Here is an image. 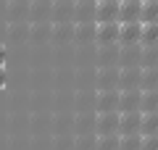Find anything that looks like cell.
<instances>
[{
  "instance_id": "cell-1",
  "label": "cell",
  "mask_w": 158,
  "mask_h": 150,
  "mask_svg": "<svg viewBox=\"0 0 158 150\" xmlns=\"http://www.w3.org/2000/svg\"><path fill=\"white\" fill-rule=\"evenodd\" d=\"M140 3H142V0H118L116 21L118 24H124V21H140Z\"/></svg>"
},
{
  "instance_id": "cell-2",
  "label": "cell",
  "mask_w": 158,
  "mask_h": 150,
  "mask_svg": "<svg viewBox=\"0 0 158 150\" xmlns=\"http://www.w3.org/2000/svg\"><path fill=\"white\" fill-rule=\"evenodd\" d=\"M118 42H140V21H124L118 24Z\"/></svg>"
},
{
  "instance_id": "cell-3",
  "label": "cell",
  "mask_w": 158,
  "mask_h": 150,
  "mask_svg": "<svg viewBox=\"0 0 158 150\" xmlns=\"http://www.w3.org/2000/svg\"><path fill=\"white\" fill-rule=\"evenodd\" d=\"M118 0H100L98 3V24L100 21H116Z\"/></svg>"
},
{
  "instance_id": "cell-4",
  "label": "cell",
  "mask_w": 158,
  "mask_h": 150,
  "mask_svg": "<svg viewBox=\"0 0 158 150\" xmlns=\"http://www.w3.org/2000/svg\"><path fill=\"white\" fill-rule=\"evenodd\" d=\"M98 40H100L103 45L118 40V21H100L98 24Z\"/></svg>"
},
{
  "instance_id": "cell-5",
  "label": "cell",
  "mask_w": 158,
  "mask_h": 150,
  "mask_svg": "<svg viewBox=\"0 0 158 150\" xmlns=\"http://www.w3.org/2000/svg\"><path fill=\"white\" fill-rule=\"evenodd\" d=\"M140 42L142 45H158V21H148L140 24Z\"/></svg>"
},
{
  "instance_id": "cell-6",
  "label": "cell",
  "mask_w": 158,
  "mask_h": 150,
  "mask_svg": "<svg viewBox=\"0 0 158 150\" xmlns=\"http://www.w3.org/2000/svg\"><path fill=\"white\" fill-rule=\"evenodd\" d=\"M140 134H158V111L140 113Z\"/></svg>"
},
{
  "instance_id": "cell-7",
  "label": "cell",
  "mask_w": 158,
  "mask_h": 150,
  "mask_svg": "<svg viewBox=\"0 0 158 150\" xmlns=\"http://www.w3.org/2000/svg\"><path fill=\"white\" fill-rule=\"evenodd\" d=\"M158 21V0H142L140 3V24Z\"/></svg>"
},
{
  "instance_id": "cell-8",
  "label": "cell",
  "mask_w": 158,
  "mask_h": 150,
  "mask_svg": "<svg viewBox=\"0 0 158 150\" xmlns=\"http://www.w3.org/2000/svg\"><path fill=\"white\" fill-rule=\"evenodd\" d=\"M150 111H158V90H148L140 98V113H150Z\"/></svg>"
},
{
  "instance_id": "cell-9",
  "label": "cell",
  "mask_w": 158,
  "mask_h": 150,
  "mask_svg": "<svg viewBox=\"0 0 158 150\" xmlns=\"http://www.w3.org/2000/svg\"><path fill=\"white\" fill-rule=\"evenodd\" d=\"M118 132L121 134H140V116H127L124 113V119H121V124H118Z\"/></svg>"
},
{
  "instance_id": "cell-10",
  "label": "cell",
  "mask_w": 158,
  "mask_h": 150,
  "mask_svg": "<svg viewBox=\"0 0 158 150\" xmlns=\"http://www.w3.org/2000/svg\"><path fill=\"white\" fill-rule=\"evenodd\" d=\"M118 150H140V134H124L118 142Z\"/></svg>"
},
{
  "instance_id": "cell-11",
  "label": "cell",
  "mask_w": 158,
  "mask_h": 150,
  "mask_svg": "<svg viewBox=\"0 0 158 150\" xmlns=\"http://www.w3.org/2000/svg\"><path fill=\"white\" fill-rule=\"evenodd\" d=\"M140 150H158V134H140Z\"/></svg>"
},
{
  "instance_id": "cell-12",
  "label": "cell",
  "mask_w": 158,
  "mask_h": 150,
  "mask_svg": "<svg viewBox=\"0 0 158 150\" xmlns=\"http://www.w3.org/2000/svg\"><path fill=\"white\" fill-rule=\"evenodd\" d=\"M0 69H6V48L0 45Z\"/></svg>"
},
{
  "instance_id": "cell-13",
  "label": "cell",
  "mask_w": 158,
  "mask_h": 150,
  "mask_svg": "<svg viewBox=\"0 0 158 150\" xmlns=\"http://www.w3.org/2000/svg\"><path fill=\"white\" fill-rule=\"evenodd\" d=\"M6 87V69H0V90Z\"/></svg>"
}]
</instances>
